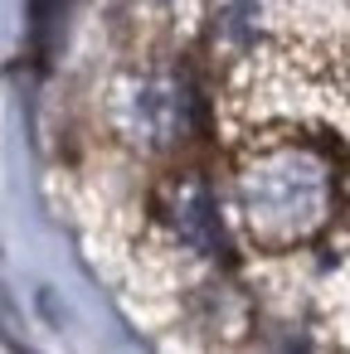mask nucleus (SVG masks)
<instances>
[{
    "mask_svg": "<svg viewBox=\"0 0 350 354\" xmlns=\"http://www.w3.org/2000/svg\"><path fill=\"white\" fill-rule=\"evenodd\" d=\"M117 131L146 151H166L190 131V88L170 73H141L117 93Z\"/></svg>",
    "mask_w": 350,
    "mask_h": 354,
    "instance_id": "nucleus-2",
    "label": "nucleus"
},
{
    "mask_svg": "<svg viewBox=\"0 0 350 354\" xmlns=\"http://www.w3.org/2000/svg\"><path fill=\"white\" fill-rule=\"evenodd\" d=\"M340 204L335 151L316 136H258L234 165V209L258 248L311 243Z\"/></svg>",
    "mask_w": 350,
    "mask_h": 354,
    "instance_id": "nucleus-1",
    "label": "nucleus"
},
{
    "mask_svg": "<svg viewBox=\"0 0 350 354\" xmlns=\"http://www.w3.org/2000/svg\"><path fill=\"white\" fill-rule=\"evenodd\" d=\"M156 214L180 233V243H190L195 252H214L219 223H214L209 185H204L200 175H170V180L156 189Z\"/></svg>",
    "mask_w": 350,
    "mask_h": 354,
    "instance_id": "nucleus-3",
    "label": "nucleus"
}]
</instances>
